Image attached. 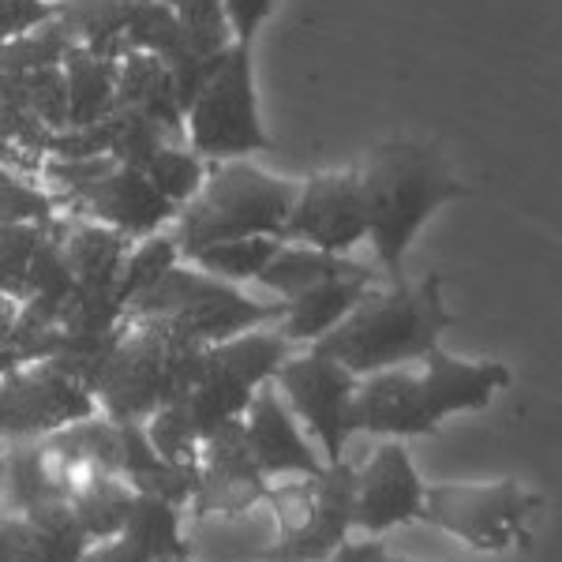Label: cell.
Here are the masks:
<instances>
[{
  "mask_svg": "<svg viewBox=\"0 0 562 562\" xmlns=\"http://www.w3.org/2000/svg\"><path fill=\"white\" fill-rule=\"evenodd\" d=\"M289 357H293V346L274 326L244 330L229 341L199 349L188 386L143 420L150 447L173 465H192L199 454V439L217 424L244 416L256 390L270 383L281 360Z\"/></svg>",
  "mask_w": 562,
  "mask_h": 562,
  "instance_id": "obj_1",
  "label": "cell"
},
{
  "mask_svg": "<svg viewBox=\"0 0 562 562\" xmlns=\"http://www.w3.org/2000/svg\"><path fill=\"white\" fill-rule=\"evenodd\" d=\"M357 184L368 240L386 281H405V251L420 225L442 203L465 195V184L450 173L439 147L420 139H386L368 150L357 166Z\"/></svg>",
  "mask_w": 562,
  "mask_h": 562,
  "instance_id": "obj_2",
  "label": "cell"
},
{
  "mask_svg": "<svg viewBox=\"0 0 562 562\" xmlns=\"http://www.w3.org/2000/svg\"><path fill=\"white\" fill-rule=\"evenodd\" d=\"M454 323L458 319L442 301L439 274H424L416 285L405 278L390 281L386 289L371 285L364 301L307 349L338 360L352 375H371V371L424 360L435 346H442V334Z\"/></svg>",
  "mask_w": 562,
  "mask_h": 562,
  "instance_id": "obj_3",
  "label": "cell"
},
{
  "mask_svg": "<svg viewBox=\"0 0 562 562\" xmlns=\"http://www.w3.org/2000/svg\"><path fill=\"white\" fill-rule=\"evenodd\" d=\"M296 180L270 177L267 169L237 161H206V177L199 192L177 206L169 225L180 259L195 256L199 248L237 237H285V222L296 199Z\"/></svg>",
  "mask_w": 562,
  "mask_h": 562,
  "instance_id": "obj_4",
  "label": "cell"
},
{
  "mask_svg": "<svg viewBox=\"0 0 562 562\" xmlns=\"http://www.w3.org/2000/svg\"><path fill=\"white\" fill-rule=\"evenodd\" d=\"M285 301H251L240 285L211 278L206 270L180 259L166 274L124 304V323H150L173 334L184 346H217L244 330L274 326Z\"/></svg>",
  "mask_w": 562,
  "mask_h": 562,
  "instance_id": "obj_5",
  "label": "cell"
},
{
  "mask_svg": "<svg viewBox=\"0 0 562 562\" xmlns=\"http://www.w3.org/2000/svg\"><path fill=\"white\" fill-rule=\"evenodd\" d=\"M38 177L45 180V192L57 199L60 214L109 225L132 244L161 233L177 217V206L143 177V169L124 166L113 154L79 161L45 158Z\"/></svg>",
  "mask_w": 562,
  "mask_h": 562,
  "instance_id": "obj_6",
  "label": "cell"
},
{
  "mask_svg": "<svg viewBox=\"0 0 562 562\" xmlns=\"http://www.w3.org/2000/svg\"><path fill=\"white\" fill-rule=\"evenodd\" d=\"M199 346H184L150 323H121V338L98 368L90 394L109 420L143 424L188 386Z\"/></svg>",
  "mask_w": 562,
  "mask_h": 562,
  "instance_id": "obj_7",
  "label": "cell"
},
{
  "mask_svg": "<svg viewBox=\"0 0 562 562\" xmlns=\"http://www.w3.org/2000/svg\"><path fill=\"white\" fill-rule=\"evenodd\" d=\"M184 139L188 150L203 161H237L251 158L256 150H270L259 121L251 45L233 42L214 60L192 105L184 109Z\"/></svg>",
  "mask_w": 562,
  "mask_h": 562,
  "instance_id": "obj_8",
  "label": "cell"
},
{
  "mask_svg": "<svg viewBox=\"0 0 562 562\" xmlns=\"http://www.w3.org/2000/svg\"><path fill=\"white\" fill-rule=\"evenodd\" d=\"M543 498L525 492L514 476L492 484H428L420 521L484 555H503L532 540V518Z\"/></svg>",
  "mask_w": 562,
  "mask_h": 562,
  "instance_id": "obj_9",
  "label": "cell"
},
{
  "mask_svg": "<svg viewBox=\"0 0 562 562\" xmlns=\"http://www.w3.org/2000/svg\"><path fill=\"white\" fill-rule=\"evenodd\" d=\"M94 413V394L53 360H20L0 375V442L42 439Z\"/></svg>",
  "mask_w": 562,
  "mask_h": 562,
  "instance_id": "obj_10",
  "label": "cell"
},
{
  "mask_svg": "<svg viewBox=\"0 0 562 562\" xmlns=\"http://www.w3.org/2000/svg\"><path fill=\"white\" fill-rule=\"evenodd\" d=\"M270 383L285 394L293 416H301L307 431L319 439L326 465L346 461V447L357 435L352 431V394H357L360 375H352L338 360H326L319 352L304 349L301 357L293 352L289 360H281Z\"/></svg>",
  "mask_w": 562,
  "mask_h": 562,
  "instance_id": "obj_11",
  "label": "cell"
},
{
  "mask_svg": "<svg viewBox=\"0 0 562 562\" xmlns=\"http://www.w3.org/2000/svg\"><path fill=\"white\" fill-rule=\"evenodd\" d=\"M270 480L248 450L244 416L225 420L199 439L192 514L199 521H240L267 498Z\"/></svg>",
  "mask_w": 562,
  "mask_h": 562,
  "instance_id": "obj_12",
  "label": "cell"
},
{
  "mask_svg": "<svg viewBox=\"0 0 562 562\" xmlns=\"http://www.w3.org/2000/svg\"><path fill=\"white\" fill-rule=\"evenodd\" d=\"M285 244H304L330 256H349L360 240H368L364 206H360L357 169L315 173L296 188L293 211L285 222Z\"/></svg>",
  "mask_w": 562,
  "mask_h": 562,
  "instance_id": "obj_13",
  "label": "cell"
},
{
  "mask_svg": "<svg viewBox=\"0 0 562 562\" xmlns=\"http://www.w3.org/2000/svg\"><path fill=\"white\" fill-rule=\"evenodd\" d=\"M424 487L409 450L397 439L379 442L364 465L352 469V529L383 537L397 525L420 521Z\"/></svg>",
  "mask_w": 562,
  "mask_h": 562,
  "instance_id": "obj_14",
  "label": "cell"
},
{
  "mask_svg": "<svg viewBox=\"0 0 562 562\" xmlns=\"http://www.w3.org/2000/svg\"><path fill=\"white\" fill-rule=\"evenodd\" d=\"M244 435H248V450L267 480L319 476L326 469V461L304 439L293 409L281 402L274 383H262L256 397L248 402V409H244Z\"/></svg>",
  "mask_w": 562,
  "mask_h": 562,
  "instance_id": "obj_15",
  "label": "cell"
},
{
  "mask_svg": "<svg viewBox=\"0 0 562 562\" xmlns=\"http://www.w3.org/2000/svg\"><path fill=\"white\" fill-rule=\"evenodd\" d=\"M192 555L184 537V510L166 498L135 495L132 514L113 540L90 543L83 562H161Z\"/></svg>",
  "mask_w": 562,
  "mask_h": 562,
  "instance_id": "obj_16",
  "label": "cell"
},
{
  "mask_svg": "<svg viewBox=\"0 0 562 562\" xmlns=\"http://www.w3.org/2000/svg\"><path fill=\"white\" fill-rule=\"evenodd\" d=\"M352 532V465L338 461L319 473L315 514L301 537L274 540L259 551L256 562H326Z\"/></svg>",
  "mask_w": 562,
  "mask_h": 562,
  "instance_id": "obj_17",
  "label": "cell"
},
{
  "mask_svg": "<svg viewBox=\"0 0 562 562\" xmlns=\"http://www.w3.org/2000/svg\"><path fill=\"white\" fill-rule=\"evenodd\" d=\"M510 368L498 360H454L442 346H435L424 357V397H428V413L435 424H442L450 413H476L495 402L498 390L510 386Z\"/></svg>",
  "mask_w": 562,
  "mask_h": 562,
  "instance_id": "obj_18",
  "label": "cell"
},
{
  "mask_svg": "<svg viewBox=\"0 0 562 562\" xmlns=\"http://www.w3.org/2000/svg\"><path fill=\"white\" fill-rule=\"evenodd\" d=\"M90 540L79 532L68 503L31 514H0V562H83Z\"/></svg>",
  "mask_w": 562,
  "mask_h": 562,
  "instance_id": "obj_19",
  "label": "cell"
},
{
  "mask_svg": "<svg viewBox=\"0 0 562 562\" xmlns=\"http://www.w3.org/2000/svg\"><path fill=\"white\" fill-rule=\"evenodd\" d=\"M379 285V274H360V278H338V281H323L312 285L304 293L289 296L285 312L274 323V330L289 346H315L323 334H330L346 315L368 296V289Z\"/></svg>",
  "mask_w": 562,
  "mask_h": 562,
  "instance_id": "obj_20",
  "label": "cell"
},
{
  "mask_svg": "<svg viewBox=\"0 0 562 562\" xmlns=\"http://www.w3.org/2000/svg\"><path fill=\"white\" fill-rule=\"evenodd\" d=\"M113 109H132V113L147 116V121L161 124L173 139H184V109L177 102V87L169 68L161 65L154 53H124L116 60V90Z\"/></svg>",
  "mask_w": 562,
  "mask_h": 562,
  "instance_id": "obj_21",
  "label": "cell"
},
{
  "mask_svg": "<svg viewBox=\"0 0 562 562\" xmlns=\"http://www.w3.org/2000/svg\"><path fill=\"white\" fill-rule=\"evenodd\" d=\"M121 424V465H116V476L132 487L135 495H154L166 498L184 510L195 495V469L173 465L150 447L143 424L135 420H116Z\"/></svg>",
  "mask_w": 562,
  "mask_h": 562,
  "instance_id": "obj_22",
  "label": "cell"
},
{
  "mask_svg": "<svg viewBox=\"0 0 562 562\" xmlns=\"http://www.w3.org/2000/svg\"><path fill=\"white\" fill-rule=\"evenodd\" d=\"M60 244H65V262L76 285L116 289L121 267L132 251L128 237H121V233L109 229V225L65 214V237H60Z\"/></svg>",
  "mask_w": 562,
  "mask_h": 562,
  "instance_id": "obj_23",
  "label": "cell"
},
{
  "mask_svg": "<svg viewBox=\"0 0 562 562\" xmlns=\"http://www.w3.org/2000/svg\"><path fill=\"white\" fill-rule=\"evenodd\" d=\"M53 20L68 34L71 45L105 60L124 57V31L139 0H49Z\"/></svg>",
  "mask_w": 562,
  "mask_h": 562,
  "instance_id": "obj_24",
  "label": "cell"
},
{
  "mask_svg": "<svg viewBox=\"0 0 562 562\" xmlns=\"http://www.w3.org/2000/svg\"><path fill=\"white\" fill-rule=\"evenodd\" d=\"M360 274H375V270L349 256H330V251L304 248V244H281L267 267L259 270L256 281L262 289L281 293L289 301V296L304 293V289H312V285H323V281L360 278Z\"/></svg>",
  "mask_w": 562,
  "mask_h": 562,
  "instance_id": "obj_25",
  "label": "cell"
},
{
  "mask_svg": "<svg viewBox=\"0 0 562 562\" xmlns=\"http://www.w3.org/2000/svg\"><path fill=\"white\" fill-rule=\"evenodd\" d=\"M60 71L68 83V128H90V124L105 121L113 109L116 60L94 57L83 45H68Z\"/></svg>",
  "mask_w": 562,
  "mask_h": 562,
  "instance_id": "obj_26",
  "label": "cell"
},
{
  "mask_svg": "<svg viewBox=\"0 0 562 562\" xmlns=\"http://www.w3.org/2000/svg\"><path fill=\"white\" fill-rule=\"evenodd\" d=\"M132 503H135V492L124 484L121 476H105L98 480L94 487H87L83 495L71 498V518H76L79 532L90 540V543H102V540H113L116 532L124 529L132 514Z\"/></svg>",
  "mask_w": 562,
  "mask_h": 562,
  "instance_id": "obj_27",
  "label": "cell"
},
{
  "mask_svg": "<svg viewBox=\"0 0 562 562\" xmlns=\"http://www.w3.org/2000/svg\"><path fill=\"white\" fill-rule=\"evenodd\" d=\"M285 240H274V237H237V240H217V244H206L199 248L195 256H188L184 262L192 267L206 270L211 278H222V281H256L259 270L267 267L270 256L281 248Z\"/></svg>",
  "mask_w": 562,
  "mask_h": 562,
  "instance_id": "obj_28",
  "label": "cell"
},
{
  "mask_svg": "<svg viewBox=\"0 0 562 562\" xmlns=\"http://www.w3.org/2000/svg\"><path fill=\"white\" fill-rule=\"evenodd\" d=\"M102 124H105L109 154L132 169H143L161 147H188V143L173 139L161 124L132 113V109H109V116Z\"/></svg>",
  "mask_w": 562,
  "mask_h": 562,
  "instance_id": "obj_29",
  "label": "cell"
},
{
  "mask_svg": "<svg viewBox=\"0 0 562 562\" xmlns=\"http://www.w3.org/2000/svg\"><path fill=\"white\" fill-rule=\"evenodd\" d=\"M173 15L180 23V38L203 60L222 57L237 42L222 0H173Z\"/></svg>",
  "mask_w": 562,
  "mask_h": 562,
  "instance_id": "obj_30",
  "label": "cell"
},
{
  "mask_svg": "<svg viewBox=\"0 0 562 562\" xmlns=\"http://www.w3.org/2000/svg\"><path fill=\"white\" fill-rule=\"evenodd\" d=\"M177 262H180V251H177V244L166 229L135 240L128 259H124V267H121V278H116V289H113L116 301L121 304L135 301L143 289H150L154 281L166 274L169 267H177Z\"/></svg>",
  "mask_w": 562,
  "mask_h": 562,
  "instance_id": "obj_31",
  "label": "cell"
},
{
  "mask_svg": "<svg viewBox=\"0 0 562 562\" xmlns=\"http://www.w3.org/2000/svg\"><path fill=\"white\" fill-rule=\"evenodd\" d=\"M154 53L161 65H169L173 57L188 49L180 38V23L173 15V4H135L128 31H124V53Z\"/></svg>",
  "mask_w": 562,
  "mask_h": 562,
  "instance_id": "obj_32",
  "label": "cell"
},
{
  "mask_svg": "<svg viewBox=\"0 0 562 562\" xmlns=\"http://www.w3.org/2000/svg\"><path fill=\"white\" fill-rule=\"evenodd\" d=\"M68 34L60 31L57 20L34 26V31L20 34V38L0 45V71H12V76H26V71L38 68H57L68 53Z\"/></svg>",
  "mask_w": 562,
  "mask_h": 562,
  "instance_id": "obj_33",
  "label": "cell"
},
{
  "mask_svg": "<svg viewBox=\"0 0 562 562\" xmlns=\"http://www.w3.org/2000/svg\"><path fill=\"white\" fill-rule=\"evenodd\" d=\"M143 177H147L173 206H184L188 199L199 192V184H203L206 161L188 147H161L147 166H143Z\"/></svg>",
  "mask_w": 562,
  "mask_h": 562,
  "instance_id": "obj_34",
  "label": "cell"
},
{
  "mask_svg": "<svg viewBox=\"0 0 562 562\" xmlns=\"http://www.w3.org/2000/svg\"><path fill=\"white\" fill-rule=\"evenodd\" d=\"M23 102L26 113L49 132L68 128V83L65 71L57 68H38L23 76Z\"/></svg>",
  "mask_w": 562,
  "mask_h": 562,
  "instance_id": "obj_35",
  "label": "cell"
},
{
  "mask_svg": "<svg viewBox=\"0 0 562 562\" xmlns=\"http://www.w3.org/2000/svg\"><path fill=\"white\" fill-rule=\"evenodd\" d=\"M42 240V222L38 225H0V293L12 296L20 304L26 267L34 259V248Z\"/></svg>",
  "mask_w": 562,
  "mask_h": 562,
  "instance_id": "obj_36",
  "label": "cell"
},
{
  "mask_svg": "<svg viewBox=\"0 0 562 562\" xmlns=\"http://www.w3.org/2000/svg\"><path fill=\"white\" fill-rule=\"evenodd\" d=\"M53 20L49 0H0V45Z\"/></svg>",
  "mask_w": 562,
  "mask_h": 562,
  "instance_id": "obj_37",
  "label": "cell"
},
{
  "mask_svg": "<svg viewBox=\"0 0 562 562\" xmlns=\"http://www.w3.org/2000/svg\"><path fill=\"white\" fill-rule=\"evenodd\" d=\"M222 4H225V15H229L233 38L240 45L256 42L259 26L270 20V12H274V0H222Z\"/></svg>",
  "mask_w": 562,
  "mask_h": 562,
  "instance_id": "obj_38",
  "label": "cell"
},
{
  "mask_svg": "<svg viewBox=\"0 0 562 562\" xmlns=\"http://www.w3.org/2000/svg\"><path fill=\"white\" fill-rule=\"evenodd\" d=\"M386 543L368 537V540H346L326 562H386Z\"/></svg>",
  "mask_w": 562,
  "mask_h": 562,
  "instance_id": "obj_39",
  "label": "cell"
},
{
  "mask_svg": "<svg viewBox=\"0 0 562 562\" xmlns=\"http://www.w3.org/2000/svg\"><path fill=\"white\" fill-rule=\"evenodd\" d=\"M12 326H15V301L0 293V349L12 346Z\"/></svg>",
  "mask_w": 562,
  "mask_h": 562,
  "instance_id": "obj_40",
  "label": "cell"
},
{
  "mask_svg": "<svg viewBox=\"0 0 562 562\" xmlns=\"http://www.w3.org/2000/svg\"><path fill=\"white\" fill-rule=\"evenodd\" d=\"M12 364H20V360H15V352L12 349H0V375H4V371L12 368Z\"/></svg>",
  "mask_w": 562,
  "mask_h": 562,
  "instance_id": "obj_41",
  "label": "cell"
},
{
  "mask_svg": "<svg viewBox=\"0 0 562 562\" xmlns=\"http://www.w3.org/2000/svg\"><path fill=\"white\" fill-rule=\"evenodd\" d=\"M0 495H4V442H0Z\"/></svg>",
  "mask_w": 562,
  "mask_h": 562,
  "instance_id": "obj_42",
  "label": "cell"
},
{
  "mask_svg": "<svg viewBox=\"0 0 562 562\" xmlns=\"http://www.w3.org/2000/svg\"><path fill=\"white\" fill-rule=\"evenodd\" d=\"M386 562H424V559H402V555H386ZM447 562V559H442Z\"/></svg>",
  "mask_w": 562,
  "mask_h": 562,
  "instance_id": "obj_43",
  "label": "cell"
},
{
  "mask_svg": "<svg viewBox=\"0 0 562 562\" xmlns=\"http://www.w3.org/2000/svg\"><path fill=\"white\" fill-rule=\"evenodd\" d=\"M139 4H173V0H139Z\"/></svg>",
  "mask_w": 562,
  "mask_h": 562,
  "instance_id": "obj_44",
  "label": "cell"
},
{
  "mask_svg": "<svg viewBox=\"0 0 562 562\" xmlns=\"http://www.w3.org/2000/svg\"><path fill=\"white\" fill-rule=\"evenodd\" d=\"M161 562H192V555H180V559H161Z\"/></svg>",
  "mask_w": 562,
  "mask_h": 562,
  "instance_id": "obj_45",
  "label": "cell"
}]
</instances>
